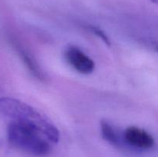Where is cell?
<instances>
[{"label":"cell","mask_w":158,"mask_h":157,"mask_svg":"<svg viewBox=\"0 0 158 157\" xmlns=\"http://www.w3.org/2000/svg\"><path fill=\"white\" fill-rule=\"evenodd\" d=\"M0 118L29 125L40 131L51 143H57L60 139L57 128L32 106L20 100L0 98Z\"/></svg>","instance_id":"6da1fadb"},{"label":"cell","mask_w":158,"mask_h":157,"mask_svg":"<svg viewBox=\"0 0 158 157\" xmlns=\"http://www.w3.org/2000/svg\"><path fill=\"white\" fill-rule=\"evenodd\" d=\"M8 141L14 147L31 155L43 156L51 150L52 143L32 126L11 122L7 129Z\"/></svg>","instance_id":"7a4b0ae2"},{"label":"cell","mask_w":158,"mask_h":157,"mask_svg":"<svg viewBox=\"0 0 158 157\" xmlns=\"http://www.w3.org/2000/svg\"><path fill=\"white\" fill-rule=\"evenodd\" d=\"M123 139L129 146L140 149H151L154 145V139L152 135L136 126H131L125 130Z\"/></svg>","instance_id":"3957f363"},{"label":"cell","mask_w":158,"mask_h":157,"mask_svg":"<svg viewBox=\"0 0 158 157\" xmlns=\"http://www.w3.org/2000/svg\"><path fill=\"white\" fill-rule=\"evenodd\" d=\"M68 62L79 72L89 74L94 70L95 64L92 58L77 47H69L65 52Z\"/></svg>","instance_id":"277c9868"},{"label":"cell","mask_w":158,"mask_h":157,"mask_svg":"<svg viewBox=\"0 0 158 157\" xmlns=\"http://www.w3.org/2000/svg\"><path fill=\"white\" fill-rule=\"evenodd\" d=\"M100 129L103 137L109 143L114 145L120 144V135L117 132V131L113 127L110 123L107 122L102 120L100 123Z\"/></svg>","instance_id":"5b68a950"},{"label":"cell","mask_w":158,"mask_h":157,"mask_svg":"<svg viewBox=\"0 0 158 157\" xmlns=\"http://www.w3.org/2000/svg\"><path fill=\"white\" fill-rule=\"evenodd\" d=\"M19 53L22 58H23V60L24 61V62L26 63V65L27 66V67L29 68V70L32 72V73H33L34 75L36 76L37 78H43V72H41L40 67H39L38 65L36 64L35 60L32 58V57L31 56L29 53H27V52H25L24 50H23V49H20Z\"/></svg>","instance_id":"8992f818"},{"label":"cell","mask_w":158,"mask_h":157,"mask_svg":"<svg viewBox=\"0 0 158 157\" xmlns=\"http://www.w3.org/2000/svg\"><path fill=\"white\" fill-rule=\"evenodd\" d=\"M89 29L95 34L96 35H97L98 37H100L108 46H110V41L109 38L106 35V34L103 32V30H101L100 29L97 27H94V26H89Z\"/></svg>","instance_id":"52a82bcc"},{"label":"cell","mask_w":158,"mask_h":157,"mask_svg":"<svg viewBox=\"0 0 158 157\" xmlns=\"http://www.w3.org/2000/svg\"><path fill=\"white\" fill-rule=\"evenodd\" d=\"M145 43L148 44V46L151 48L152 49H154L157 53H158V42L156 40L152 39V38H148V39L145 40Z\"/></svg>","instance_id":"ba28073f"},{"label":"cell","mask_w":158,"mask_h":157,"mask_svg":"<svg viewBox=\"0 0 158 157\" xmlns=\"http://www.w3.org/2000/svg\"><path fill=\"white\" fill-rule=\"evenodd\" d=\"M151 1L153 3H154V4L158 5V0H151Z\"/></svg>","instance_id":"9c48e42d"}]
</instances>
